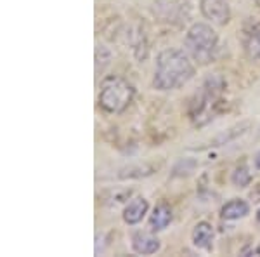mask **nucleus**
<instances>
[{"instance_id": "obj_1", "label": "nucleus", "mask_w": 260, "mask_h": 257, "mask_svg": "<svg viewBox=\"0 0 260 257\" xmlns=\"http://www.w3.org/2000/svg\"><path fill=\"white\" fill-rule=\"evenodd\" d=\"M196 66L191 56L180 49H165L158 54L153 75V87L156 91H177L194 78Z\"/></svg>"}, {"instance_id": "obj_2", "label": "nucleus", "mask_w": 260, "mask_h": 257, "mask_svg": "<svg viewBox=\"0 0 260 257\" xmlns=\"http://www.w3.org/2000/svg\"><path fill=\"white\" fill-rule=\"evenodd\" d=\"M224 91L225 80L219 73L208 75L203 80V83L196 91V94L192 96L189 104V119L192 124L201 127V125L213 120V115H215V109L219 106Z\"/></svg>"}, {"instance_id": "obj_3", "label": "nucleus", "mask_w": 260, "mask_h": 257, "mask_svg": "<svg viewBox=\"0 0 260 257\" xmlns=\"http://www.w3.org/2000/svg\"><path fill=\"white\" fill-rule=\"evenodd\" d=\"M136 87L120 75H108L99 85L98 103L104 113L121 115L134 101Z\"/></svg>"}, {"instance_id": "obj_4", "label": "nucleus", "mask_w": 260, "mask_h": 257, "mask_svg": "<svg viewBox=\"0 0 260 257\" xmlns=\"http://www.w3.org/2000/svg\"><path fill=\"white\" fill-rule=\"evenodd\" d=\"M189 56L198 65H208L213 61L215 52L219 49V35L208 23H192L186 32L184 39Z\"/></svg>"}, {"instance_id": "obj_5", "label": "nucleus", "mask_w": 260, "mask_h": 257, "mask_svg": "<svg viewBox=\"0 0 260 257\" xmlns=\"http://www.w3.org/2000/svg\"><path fill=\"white\" fill-rule=\"evenodd\" d=\"M151 11L154 18L161 23L182 26L191 19L192 2L191 0H153Z\"/></svg>"}, {"instance_id": "obj_6", "label": "nucleus", "mask_w": 260, "mask_h": 257, "mask_svg": "<svg viewBox=\"0 0 260 257\" xmlns=\"http://www.w3.org/2000/svg\"><path fill=\"white\" fill-rule=\"evenodd\" d=\"M200 12L215 26H225L231 21V7L228 0H200Z\"/></svg>"}, {"instance_id": "obj_7", "label": "nucleus", "mask_w": 260, "mask_h": 257, "mask_svg": "<svg viewBox=\"0 0 260 257\" xmlns=\"http://www.w3.org/2000/svg\"><path fill=\"white\" fill-rule=\"evenodd\" d=\"M161 248L160 238L154 235V231H136L132 235V250L141 255L156 254Z\"/></svg>"}, {"instance_id": "obj_8", "label": "nucleus", "mask_w": 260, "mask_h": 257, "mask_svg": "<svg viewBox=\"0 0 260 257\" xmlns=\"http://www.w3.org/2000/svg\"><path fill=\"white\" fill-rule=\"evenodd\" d=\"M243 49L248 60L260 63V21H253L243 32Z\"/></svg>"}, {"instance_id": "obj_9", "label": "nucleus", "mask_w": 260, "mask_h": 257, "mask_svg": "<svg viewBox=\"0 0 260 257\" xmlns=\"http://www.w3.org/2000/svg\"><path fill=\"white\" fill-rule=\"evenodd\" d=\"M148 210H149V202L146 200L144 196H136V198H132V200H130L127 205H125L121 217H123L125 224L136 226V224H139L142 219L146 217Z\"/></svg>"}, {"instance_id": "obj_10", "label": "nucleus", "mask_w": 260, "mask_h": 257, "mask_svg": "<svg viewBox=\"0 0 260 257\" xmlns=\"http://www.w3.org/2000/svg\"><path fill=\"white\" fill-rule=\"evenodd\" d=\"M213 240H215V230H213V226L207 221H200L191 233L192 245L205 252H210L213 248Z\"/></svg>"}, {"instance_id": "obj_11", "label": "nucleus", "mask_w": 260, "mask_h": 257, "mask_svg": "<svg viewBox=\"0 0 260 257\" xmlns=\"http://www.w3.org/2000/svg\"><path fill=\"white\" fill-rule=\"evenodd\" d=\"M172 219H174V212H172V207L165 202L158 204L156 207L153 209L149 216V230L158 233V231H163L170 226Z\"/></svg>"}, {"instance_id": "obj_12", "label": "nucleus", "mask_w": 260, "mask_h": 257, "mask_svg": "<svg viewBox=\"0 0 260 257\" xmlns=\"http://www.w3.org/2000/svg\"><path fill=\"white\" fill-rule=\"evenodd\" d=\"M250 214V205L248 202L241 200V198H233V200L225 202L220 209V217L224 221H238Z\"/></svg>"}, {"instance_id": "obj_13", "label": "nucleus", "mask_w": 260, "mask_h": 257, "mask_svg": "<svg viewBox=\"0 0 260 257\" xmlns=\"http://www.w3.org/2000/svg\"><path fill=\"white\" fill-rule=\"evenodd\" d=\"M154 174V167L149 163H134V165L121 167L118 170V179H141Z\"/></svg>"}, {"instance_id": "obj_14", "label": "nucleus", "mask_w": 260, "mask_h": 257, "mask_svg": "<svg viewBox=\"0 0 260 257\" xmlns=\"http://www.w3.org/2000/svg\"><path fill=\"white\" fill-rule=\"evenodd\" d=\"M130 45H132L134 56L137 58L141 63L148 58V40H146V33L141 30V26H137L136 30L130 33Z\"/></svg>"}, {"instance_id": "obj_15", "label": "nucleus", "mask_w": 260, "mask_h": 257, "mask_svg": "<svg viewBox=\"0 0 260 257\" xmlns=\"http://www.w3.org/2000/svg\"><path fill=\"white\" fill-rule=\"evenodd\" d=\"M251 179H253V176H251L248 165H245V163L238 165L236 168H234L233 176H231V183H233L236 188H246V186H250Z\"/></svg>"}, {"instance_id": "obj_16", "label": "nucleus", "mask_w": 260, "mask_h": 257, "mask_svg": "<svg viewBox=\"0 0 260 257\" xmlns=\"http://www.w3.org/2000/svg\"><path fill=\"white\" fill-rule=\"evenodd\" d=\"M196 165H198V162H196L194 158H182L180 162H177V165L174 167V178H184V176H189L194 172Z\"/></svg>"}, {"instance_id": "obj_17", "label": "nucleus", "mask_w": 260, "mask_h": 257, "mask_svg": "<svg viewBox=\"0 0 260 257\" xmlns=\"http://www.w3.org/2000/svg\"><path fill=\"white\" fill-rule=\"evenodd\" d=\"M110 61H111L110 50L104 47V45H98V49H95V73L103 71L108 65H110Z\"/></svg>"}, {"instance_id": "obj_18", "label": "nucleus", "mask_w": 260, "mask_h": 257, "mask_svg": "<svg viewBox=\"0 0 260 257\" xmlns=\"http://www.w3.org/2000/svg\"><path fill=\"white\" fill-rule=\"evenodd\" d=\"M253 167L257 168V170H260V151H257L253 157Z\"/></svg>"}, {"instance_id": "obj_19", "label": "nucleus", "mask_w": 260, "mask_h": 257, "mask_svg": "<svg viewBox=\"0 0 260 257\" xmlns=\"http://www.w3.org/2000/svg\"><path fill=\"white\" fill-rule=\"evenodd\" d=\"M255 219H257V222H260V209L257 210V214H255Z\"/></svg>"}, {"instance_id": "obj_20", "label": "nucleus", "mask_w": 260, "mask_h": 257, "mask_svg": "<svg viewBox=\"0 0 260 257\" xmlns=\"http://www.w3.org/2000/svg\"><path fill=\"white\" fill-rule=\"evenodd\" d=\"M255 2H257V6H258V9H260V0H255Z\"/></svg>"}]
</instances>
